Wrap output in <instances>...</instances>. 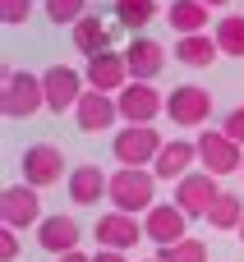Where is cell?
<instances>
[{
	"mask_svg": "<svg viewBox=\"0 0 244 262\" xmlns=\"http://www.w3.org/2000/svg\"><path fill=\"white\" fill-rule=\"evenodd\" d=\"M97 244L101 249H115V253H125V249H134L138 239H143V221L138 216H125V212H106V216H97Z\"/></svg>",
	"mask_w": 244,
	"mask_h": 262,
	"instance_id": "cell-13",
	"label": "cell"
},
{
	"mask_svg": "<svg viewBox=\"0 0 244 262\" xmlns=\"http://www.w3.org/2000/svg\"><path fill=\"white\" fill-rule=\"evenodd\" d=\"M143 239H152L157 249H171V244L189 239V216H185L175 203H157V207L143 216Z\"/></svg>",
	"mask_w": 244,
	"mask_h": 262,
	"instance_id": "cell-11",
	"label": "cell"
},
{
	"mask_svg": "<svg viewBox=\"0 0 244 262\" xmlns=\"http://www.w3.org/2000/svg\"><path fill=\"white\" fill-rule=\"evenodd\" d=\"M60 175H65V152L55 143H32L23 152V184L51 189V184H60Z\"/></svg>",
	"mask_w": 244,
	"mask_h": 262,
	"instance_id": "cell-9",
	"label": "cell"
},
{
	"mask_svg": "<svg viewBox=\"0 0 244 262\" xmlns=\"http://www.w3.org/2000/svg\"><path fill=\"white\" fill-rule=\"evenodd\" d=\"M69 32H74V46H78L88 60H92V55H101V51H111V23H106L101 14H83Z\"/></svg>",
	"mask_w": 244,
	"mask_h": 262,
	"instance_id": "cell-19",
	"label": "cell"
},
{
	"mask_svg": "<svg viewBox=\"0 0 244 262\" xmlns=\"http://www.w3.org/2000/svg\"><path fill=\"white\" fill-rule=\"evenodd\" d=\"M83 78H88L92 92H106V97H115L120 88L134 83V78H129V64H125V51H101V55H92L88 69H83Z\"/></svg>",
	"mask_w": 244,
	"mask_h": 262,
	"instance_id": "cell-12",
	"label": "cell"
},
{
	"mask_svg": "<svg viewBox=\"0 0 244 262\" xmlns=\"http://www.w3.org/2000/svg\"><path fill=\"white\" fill-rule=\"evenodd\" d=\"M152 262H157V258H152Z\"/></svg>",
	"mask_w": 244,
	"mask_h": 262,
	"instance_id": "cell-34",
	"label": "cell"
},
{
	"mask_svg": "<svg viewBox=\"0 0 244 262\" xmlns=\"http://www.w3.org/2000/svg\"><path fill=\"white\" fill-rule=\"evenodd\" d=\"M37 193L42 189H32V184H9L0 193V221H5V230H28V226H42L46 221Z\"/></svg>",
	"mask_w": 244,
	"mask_h": 262,
	"instance_id": "cell-6",
	"label": "cell"
},
{
	"mask_svg": "<svg viewBox=\"0 0 244 262\" xmlns=\"http://www.w3.org/2000/svg\"><path fill=\"white\" fill-rule=\"evenodd\" d=\"M46 106V88H42V74H28V69H9L5 74V88H0V111L9 120H28L32 111Z\"/></svg>",
	"mask_w": 244,
	"mask_h": 262,
	"instance_id": "cell-3",
	"label": "cell"
},
{
	"mask_svg": "<svg viewBox=\"0 0 244 262\" xmlns=\"http://www.w3.org/2000/svg\"><path fill=\"white\" fill-rule=\"evenodd\" d=\"M0 258L5 262L18 258V230H0Z\"/></svg>",
	"mask_w": 244,
	"mask_h": 262,
	"instance_id": "cell-29",
	"label": "cell"
},
{
	"mask_svg": "<svg viewBox=\"0 0 244 262\" xmlns=\"http://www.w3.org/2000/svg\"><path fill=\"white\" fill-rule=\"evenodd\" d=\"M217 46H221V55H235L244 60V14H226L221 23H217Z\"/></svg>",
	"mask_w": 244,
	"mask_h": 262,
	"instance_id": "cell-24",
	"label": "cell"
},
{
	"mask_svg": "<svg viewBox=\"0 0 244 262\" xmlns=\"http://www.w3.org/2000/svg\"><path fill=\"white\" fill-rule=\"evenodd\" d=\"M198 170H208L217 180L235 175V170H244V147L226 138V129H203L198 134Z\"/></svg>",
	"mask_w": 244,
	"mask_h": 262,
	"instance_id": "cell-4",
	"label": "cell"
},
{
	"mask_svg": "<svg viewBox=\"0 0 244 262\" xmlns=\"http://www.w3.org/2000/svg\"><path fill=\"white\" fill-rule=\"evenodd\" d=\"M161 147H166V143H161V134H157L152 124H125V129L111 138V157H115L120 166H134V170H152V161H157Z\"/></svg>",
	"mask_w": 244,
	"mask_h": 262,
	"instance_id": "cell-2",
	"label": "cell"
},
{
	"mask_svg": "<svg viewBox=\"0 0 244 262\" xmlns=\"http://www.w3.org/2000/svg\"><path fill=\"white\" fill-rule=\"evenodd\" d=\"M92 262H129V258H125V253H115V249H97Z\"/></svg>",
	"mask_w": 244,
	"mask_h": 262,
	"instance_id": "cell-30",
	"label": "cell"
},
{
	"mask_svg": "<svg viewBox=\"0 0 244 262\" xmlns=\"http://www.w3.org/2000/svg\"><path fill=\"white\" fill-rule=\"evenodd\" d=\"M235 235H240V244H244V221H240V230H235Z\"/></svg>",
	"mask_w": 244,
	"mask_h": 262,
	"instance_id": "cell-33",
	"label": "cell"
},
{
	"mask_svg": "<svg viewBox=\"0 0 244 262\" xmlns=\"http://www.w3.org/2000/svg\"><path fill=\"white\" fill-rule=\"evenodd\" d=\"M226 138H231V143H240V147H244V106H235V111L226 115Z\"/></svg>",
	"mask_w": 244,
	"mask_h": 262,
	"instance_id": "cell-28",
	"label": "cell"
},
{
	"mask_svg": "<svg viewBox=\"0 0 244 262\" xmlns=\"http://www.w3.org/2000/svg\"><path fill=\"white\" fill-rule=\"evenodd\" d=\"M83 14H88V0H46V18L51 23H69L74 28Z\"/></svg>",
	"mask_w": 244,
	"mask_h": 262,
	"instance_id": "cell-26",
	"label": "cell"
},
{
	"mask_svg": "<svg viewBox=\"0 0 244 262\" xmlns=\"http://www.w3.org/2000/svg\"><path fill=\"white\" fill-rule=\"evenodd\" d=\"M28 14H32V0H0V18H5L9 28H14V23H23Z\"/></svg>",
	"mask_w": 244,
	"mask_h": 262,
	"instance_id": "cell-27",
	"label": "cell"
},
{
	"mask_svg": "<svg viewBox=\"0 0 244 262\" xmlns=\"http://www.w3.org/2000/svg\"><path fill=\"white\" fill-rule=\"evenodd\" d=\"M115 106H120V120L125 124H152L166 111V97L152 83H129V88L115 92Z\"/></svg>",
	"mask_w": 244,
	"mask_h": 262,
	"instance_id": "cell-8",
	"label": "cell"
},
{
	"mask_svg": "<svg viewBox=\"0 0 244 262\" xmlns=\"http://www.w3.org/2000/svg\"><path fill=\"white\" fill-rule=\"evenodd\" d=\"M125 64H129V78L134 83H152L161 74V64H166V46L152 41V37H134L125 46Z\"/></svg>",
	"mask_w": 244,
	"mask_h": 262,
	"instance_id": "cell-14",
	"label": "cell"
},
{
	"mask_svg": "<svg viewBox=\"0 0 244 262\" xmlns=\"http://www.w3.org/2000/svg\"><path fill=\"white\" fill-rule=\"evenodd\" d=\"M217 55H221V46H217V37H208V32H194V37H180V41H175V60L189 64V69H208Z\"/></svg>",
	"mask_w": 244,
	"mask_h": 262,
	"instance_id": "cell-20",
	"label": "cell"
},
{
	"mask_svg": "<svg viewBox=\"0 0 244 262\" xmlns=\"http://www.w3.org/2000/svg\"><path fill=\"white\" fill-rule=\"evenodd\" d=\"M157 262H208V244L189 235V239H180L171 249H157Z\"/></svg>",
	"mask_w": 244,
	"mask_h": 262,
	"instance_id": "cell-25",
	"label": "cell"
},
{
	"mask_svg": "<svg viewBox=\"0 0 244 262\" xmlns=\"http://www.w3.org/2000/svg\"><path fill=\"white\" fill-rule=\"evenodd\" d=\"M120 120V106H115V97H106V92H83V101L74 106V124L83 129V134H101V129H111Z\"/></svg>",
	"mask_w": 244,
	"mask_h": 262,
	"instance_id": "cell-15",
	"label": "cell"
},
{
	"mask_svg": "<svg viewBox=\"0 0 244 262\" xmlns=\"http://www.w3.org/2000/svg\"><path fill=\"white\" fill-rule=\"evenodd\" d=\"M111 212H125V216H148L157 207V175L152 170H134V166H120L111 175Z\"/></svg>",
	"mask_w": 244,
	"mask_h": 262,
	"instance_id": "cell-1",
	"label": "cell"
},
{
	"mask_svg": "<svg viewBox=\"0 0 244 262\" xmlns=\"http://www.w3.org/2000/svg\"><path fill=\"white\" fill-rule=\"evenodd\" d=\"M60 262H92V258H88V253H65Z\"/></svg>",
	"mask_w": 244,
	"mask_h": 262,
	"instance_id": "cell-31",
	"label": "cell"
},
{
	"mask_svg": "<svg viewBox=\"0 0 244 262\" xmlns=\"http://www.w3.org/2000/svg\"><path fill=\"white\" fill-rule=\"evenodd\" d=\"M166 18H171V28H175L180 37L208 32V5H203V0H171Z\"/></svg>",
	"mask_w": 244,
	"mask_h": 262,
	"instance_id": "cell-21",
	"label": "cell"
},
{
	"mask_svg": "<svg viewBox=\"0 0 244 262\" xmlns=\"http://www.w3.org/2000/svg\"><path fill=\"white\" fill-rule=\"evenodd\" d=\"M78 239H83V230H78V221L74 216H46L42 226H37V244L46 249V253H55V258H65V253H78Z\"/></svg>",
	"mask_w": 244,
	"mask_h": 262,
	"instance_id": "cell-17",
	"label": "cell"
},
{
	"mask_svg": "<svg viewBox=\"0 0 244 262\" xmlns=\"http://www.w3.org/2000/svg\"><path fill=\"white\" fill-rule=\"evenodd\" d=\"M203 5H231V0H203Z\"/></svg>",
	"mask_w": 244,
	"mask_h": 262,
	"instance_id": "cell-32",
	"label": "cell"
},
{
	"mask_svg": "<svg viewBox=\"0 0 244 262\" xmlns=\"http://www.w3.org/2000/svg\"><path fill=\"white\" fill-rule=\"evenodd\" d=\"M166 115H171V124H180V129H198V124L212 120V92L198 88V83H180V88H171V97H166Z\"/></svg>",
	"mask_w": 244,
	"mask_h": 262,
	"instance_id": "cell-5",
	"label": "cell"
},
{
	"mask_svg": "<svg viewBox=\"0 0 244 262\" xmlns=\"http://www.w3.org/2000/svg\"><path fill=\"white\" fill-rule=\"evenodd\" d=\"M221 198V189H217V175H208V170H194V175H185L180 184H175V207L194 221V216H203L208 221V207Z\"/></svg>",
	"mask_w": 244,
	"mask_h": 262,
	"instance_id": "cell-10",
	"label": "cell"
},
{
	"mask_svg": "<svg viewBox=\"0 0 244 262\" xmlns=\"http://www.w3.org/2000/svg\"><path fill=\"white\" fill-rule=\"evenodd\" d=\"M194 161H198V143H189V138H175V143H166L161 152H157V161H152V175L157 180H185V175H194Z\"/></svg>",
	"mask_w": 244,
	"mask_h": 262,
	"instance_id": "cell-16",
	"label": "cell"
},
{
	"mask_svg": "<svg viewBox=\"0 0 244 262\" xmlns=\"http://www.w3.org/2000/svg\"><path fill=\"white\" fill-rule=\"evenodd\" d=\"M240 221H244V198L240 193H221L208 207V226L212 230H240Z\"/></svg>",
	"mask_w": 244,
	"mask_h": 262,
	"instance_id": "cell-22",
	"label": "cell"
},
{
	"mask_svg": "<svg viewBox=\"0 0 244 262\" xmlns=\"http://www.w3.org/2000/svg\"><path fill=\"white\" fill-rule=\"evenodd\" d=\"M152 18H157V0H115V23H120V28L138 32V28H148Z\"/></svg>",
	"mask_w": 244,
	"mask_h": 262,
	"instance_id": "cell-23",
	"label": "cell"
},
{
	"mask_svg": "<svg viewBox=\"0 0 244 262\" xmlns=\"http://www.w3.org/2000/svg\"><path fill=\"white\" fill-rule=\"evenodd\" d=\"M111 193V175L101 170V166H74L69 170V198L78 203V207H92L97 198H106Z\"/></svg>",
	"mask_w": 244,
	"mask_h": 262,
	"instance_id": "cell-18",
	"label": "cell"
},
{
	"mask_svg": "<svg viewBox=\"0 0 244 262\" xmlns=\"http://www.w3.org/2000/svg\"><path fill=\"white\" fill-rule=\"evenodd\" d=\"M83 83H88V78H83L74 64H51V69L42 74V88H46V111H55V115H60V111H74V106L83 101V92H88Z\"/></svg>",
	"mask_w": 244,
	"mask_h": 262,
	"instance_id": "cell-7",
	"label": "cell"
}]
</instances>
